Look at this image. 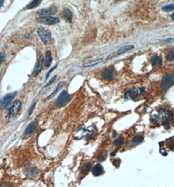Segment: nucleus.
<instances>
[{
	"mask_svg": "<svg viewBox=\"0 0 174 187\" xmlns=\"http://www.w3.org/2000/svg\"><path fill=\"white\" fill-rule=\"evenodd\" d=\"M173 114L170 110L166 108H160L151 114V120L153 122L160 126V125H165L170 121L172 119Z\"/></svg>",
	"mask_w": 174,
	"mask_h": 187,
	"instance_id": "1",
	"label": "nucleus"
},
{
	"mask_svg": "<svg viewBox=\"0 0 174 187\" xmlns=\"http://www.w3.org/2000/svg\"><path fill=\"white\" fill-rule=\"evenodd\" d=\"M145 93V91H144V89L139 88V87H133V88L129 89L128 91L125 93V95H124V99H125L126 101L127 100H134L138 98L139 96L144 94Z\"/></svg>",
	"mask_w": 174,
	"mask_h": 187,
	"instance_id": "2",
	"label": "nucleus"
},
{
	"mask_svg": "<svg viewBox=\"0 0 174 187\" xmlns=\"http://www.w3.org/2000/svg\"><path fill=\"white\" fill-rule=\"evenodd\" d=\"M174 83V74H167L163 77L161 82V89L163 91H166L169 89Z\"/></svg>",
	"mask_w": 174,
	"mask_h": 187,
	"instance_id": "3",
	"label": "nucleus"
},
{
	"mask_svg": "<svg viewBox=\"0 0 174 187\" xmlns=\"http://www.w3.org/2000/svg\"><path fill=\"white\" fill-rule=\"evenodd\" d=\"M37 21L39 23L46 25H54L60 23V19L55 17L44 16L37 18Z\"/></svg>",
	"mask_w": 174,
	"mask_h": 187,
	"instance_id": "4",
	"label": "nucleus"
},
{
	"mask_svg": "<svg viewBox=\"0 0 174 187\" xmlns=\"http://www.w3.org/2000/svg\"><path fill=\"white\" fill-rule=\"evenodd\" d=\"M70 97L69 95H68L67 92L66 90H64L58 96L57 101H56V105L58 107H62L63 106L66 105L70 101Z\"/></svg>",
	"mask_w": 174,
	"mask_h": 187,
	"instance_id": "5",
	"label": "nucleus"
},
{
	"mask_svg": "<svg viewBox=\"0 0 174 187\" xmlns=\"http://www.w3.org/2000/svg\"><path fill=\"white\" fill-rule=\"evenodd\" d=\"M37 32L39 36L40 39H41V41L45 45H49L51 44V37H50V35L47 32V31H46L43 28H39L37 29Z\"/></svg>",
	"mask_w": 174,
	"mask_h": 187,
	"instance_id": "6",
	"label": "nucleus"
},
{
	"mask_svg": "<svg viewBox=\"0 0 174 187\" xmlns=\"http://www.w3.org/2000/svg\"><path fill=\"white\" fill-rule=\"evenodd\" d=\"M17 93V92H14L9 93V94L4 96V97L1 99V101H0V107L1 108H6L8 107L11 102L12 100L15 97Z\"/></svg>",
	"mask_w": 174,
	"mask_h": 187,
	"instance_id": "7",
	"label": "nucleus"
},
{
	"mask_svg": "<svg viewBox=\"0 0 174 187\" xmlns=\"http://www.w3.org/2000/svg\"><path fill=\"white\" fill-rule=\"evenodd\" d=\"M22 107V102L20 100L15 101L11 106L9 110V116H15L19 112Z\"/></svg>",
	"mask_w": 174,
	"mask_h": 187,
	"instance_id": "8",
	"label": "nucleus"
},
{
	"mask_svg": "<svg viewBox=\"0 0 174 187\" xmlns=\"http://www.w3.org/2000/svg\"><path fill=\"white\" fill-rule=\"evenodd\" d=\"M57 12V8L55 6H51L47 9H39L37 11V13L40 15H44V16H48V15H54Z\"/></svg>",
	"mask_w": 174,
	"mask_h": 187,
	"instance_id": "9",
	"label": "nucleus"
},
{
	"mask_svg": "<svg viewBox=\"0 0 174 187\" xmlns=\"http://www.w3.org/2000/svg\"><path fill=\"white\" fill-rule=\"evenodd\" d=\"M43 61L42 55H40L38 60H37L36 66L35 68H34V70L33 72V74H32L33 76L35 77L37 76V75L39 74L40 72L41 71L42 68H43Z\"/></svg>",
	"mask_w": 174,
	"mask_h": 187,
	"instance_id": "10",
	"label": "nucleus"
},
{
	"mask_svg": "<svg viewBox=\"0 0 174 187\" xmlns=\"http://www.w3.org/2000/svg\"><path fill=\"white\" fill-rule=\"evenodd\" d=\"M35 129H36V124L35 123H34V121H32V122H31L28 126H27L26 129H25L24 136L28 137L31 135L34 132Z\"/></svg>",
	"mask_w": 174,
	"mask_h": 187,
	"instance_id": "11",
	"label": "nucleus"
},
{
	"mask_svg": "<svg viewBox=\"0 0 174 187\" xmlns=\"http://www.w3.org/2000/svg\"><path fill=\"white\" fill-rule=\"evenodd\" d=\"M104 168L101 164H96L92 168V174L94 176H99L103 173Z\"/></svg>",
	"mask_w": 174,
	"mask_h": 187,
	"instance_id": "12",
	"label": "nucleus"
},
{
	"mask_svg": "<svg viewBox=\"0 0 174 187\" xmlns=\"http://www.w3.org/2000/svg\"><path fill=\"white\" fill-rule=\"evenodd\" d=\"M151 63L153 66H160L162 64V58L160 56H153L151 59Z\"/></svg>",
	"mask_w": 174,
	"mask_h": 187,
	"instance_id": "13",
	"label": "nucleus"
},
{
	"mask_svg": "<svg viewBox=\"0 0 174 187\" xmlns=\"http://www.w3.org/2000/svg\"><path fill=\"white\" fill-rule=\"evenodd\" d=\"M102 76L104 80H111L114 77V72L110 69H106L102 72Z\"/></svg>",
	"mask_w": 174,
	"mask_h": 187,
	"instance_id": "14",
	"label": "nucleus"
},
{
	"mask_svg": "<svg viewBox=\"0 0 174 187\" xmlns=\"http://www.w3.org/2000/svg\"><path fill=\"white\" fill-rule=\"evenodd\" d=\"M133 48H134V46L132 45H127L125 46H123L122 47H120L117 51L118 55H122L125 53L126 52H128L130 51H131Z\"/></svg>",
	"mask_w": 174,
	"mask_h": 187,
	"instance_id": "15",
	"label": "nucleus"
},
{
	"mask_svg": "<svg viewBox=\"0 0 174 187\" xmlns=\"http://www.w3.org/2000/svg\"><path fill=\"white\" fill-rule=\"evenodd\" d=\"M63 16L65 19H66L68 23H71L72 22L73 18V15L72 12L70 10V9H65L63 11Z\"/></svg>",
	"mask_w": 174,
	"mask_h": 187,
	"instance_id": "16",
	"label": "nucleus"
},
{
	"mask_svg": "<svg viewBox=\"0 0 174 187\" xmlns=\"http://www.w3.org/2000/svg\"><path fill=\"white\" fill-rule=\"evenodd\" d=\"M52 61V53L51 51H47L45 55V67H49L51 64V62Z\"/></svg>",
	"mask_w": 174,
	"mask_h": 187,
	"instance_id": "17",
	"label": "nucleus"
},
{
	"mask_svg": "<svg viewBox=\"0 0 174 187\" xmlns=\"http://www.w3.org/2000/svg\"><path fill=\"white\" fill-rule=\"evenodd\" d=\"M42 1V0H33V1L30 3V4L27 5L26 9H32L36 8L40 5Z\"/></svg>",
	"mask_w": 174,
	"mask_h": 187,
	"instance_id": "18",
	"label": "nucleus"
},
{
	"mask_svg": "<svg viewBox=\"0 0 174 187\" xmlns=\"http://www.w3.org/2000/svg\"><path fill=\"white\" fill-rule=\"evenodd\" d=\"M102 61H103V59H102V58L98 59V60L93 61L89 62H87V63L84 64H83V66H84V67H85V68L92 67V66H95V65H97V64H99V63H100V62H102Z\"/></svg>",
	"mask_w": 174,
	"mask_h": 187,
	"instance_id": "19",
	"label": "nucleus"
},
{
	"mask_svg": "<svg viewBox=\"0 0 174 187\" xmlns=\"http://www.w3.org/2000/svg\"><path fill=\"white\" fill-rule=\"evenodd\" d=\"M144 141V137L141 135H136V137H133V139H132V142L133 144L136 145H139L141 143Z\"/></svg>",
	"mask_w": 174,
	"mask_h": 187,
	"instance_id": "20",
	"label": "nucleus"
},
{
	"mask_svg": "<svg viewBox=\"0 0 174 187\" xmlns=\"http://www.w3.org/2000/svg\"><path fill=\"white\" fill-rule=\"evenodd\" d=\"M124 142V138L123 137H120L119 138L116 139L113 142V144L115 146H119L122 145Z\"/></svg>",
	"mask_w": 174,
	"mask_h": 187,
	"instance_id": "21",
	"label": "nucleus"
},
{
	"mask_svg": "<svg viewBox=\"0 0 174 187\" xmlns=\"http://www.w3.org/2000/svg\"><path fill=\"white\" fill-rule=\"evenodd\" d=\"M166 58L168 61H174V51H170L167 53L166 55Z\"/></svg>",
	"mask_w": 174,
	"mask_h": 187,
	"instance_id": "22",
	"label": "nucleus"
},
{
	"mask_svg": "<svg viewBox=\"0 0 174 187\" xmlns=\"http://www.w3.org/2000/svg\"><path fill=\"white\" fill-rule=\"evenodd\" d=\"M163 11H171L174 10V4H170L164 6V7L162 8Z\"/></svg>",
	"mask_w": 174,
	"mask_h": 187,
	"instance_id": "23",
	"label": "nucleus"
},
{
	"mask_svg": "<svg viewBox=\"0 0 174 187\" xmlns=\"http://www.w3.org/2000/svg\"><path fill=\"white\" fill-rule=\"evenodd\" d=\"M64 82H60V83H59L58 84V85H57V87H56V89H55V90H54V91L53 92H52V93H51V95H49V96H48V97H47V99H49L50 97H51V96H52V95H54V93H57V91H58V90H59V89H60V87H61L62 86H63V85H64Z\"/></svg>",
	"mask_w": 174,
	"mask_h": 187,
	"instance_id": "24",
	"label": "nucleus"
},
{
	"mask_svg": "<svg viewBox=\"0 0 174 187\" xmlns=\"http://www.w3.org/2000/svg\"><path fill=\"white\" fill-rule=\"evenodd\" d=\"M164 44H166V43H174V38H167L162 41Z\"/></svg>",
	"mask_w": 174,
	"mask_h": 187,
	"instance_id": "25",
	"label": "nucleus"
},
{
	"mask_svg": "<svg viewBox=\"0 0 174 187\" xmlns=\"http://www.w3.org/2000/svg\"><path fill=\"white\" fill-rule=\"evenodd\" d=\"M5 57H6V55H5V53H4V52L0 53V64H2L3 62H4V61H5Z\"/></svg>",
	"mask_w": 174,
	"mask_h": 187,
	"instance_id": "26",
	"label": "nucleus"
},
{
	"mask_svg": "<svg viewBox=\"0 0 174 187\" xmlns=\"http://www.w3.org/2000/svg\"><path fill=\"white\" fill-rule=\"evenodd\" d=\"M57 66H58V64H57V65H55V66L52 68V69H51L48 72H47V74H46V77H45V79H46V80H47L48 78H49V76H50V74H51V72H53L55 69H56V68H57Z\"/></svg>",
	"mask_w": 174,
	"mask_h": 187,
	"instance_id": "27",
	"label": "nucleus"
},
{
	"mask_svg": "<svg viewBox=\"0 0 174 187\" xmlns=\"http://www.w3.org/2000/svg\"><path fill=\"white\" fill-rule=\"evenodd\" d=\"M91 165L90 164H85L83 166V170L85 171V172H88L90 169V167H91Z\"/></svg>",
	"mask_w": 174,
	"mask_h": 187,
	"instance_id": "28",
	"label": "nucleus"
},
{
	"mask_svg": "<svg viewBox=\"0 0 174 187\" xmlns=\"http://www.w3.org/2000/svg\"><path fill=\"white\" fill-rule=\"evenodd\" d=\"M56 78H57V76H54L53 77H52V79H51V80H50V81H49V83H48L47 84H46V85H45V87H49V85H51V84H52V83H53V82H54V81H55V80H56Z\"/></svg>",
	"mask_w": 174,
	"mask_h": 187,
	"instance_id": "29",
	"label": "nucleus"
},
{
	"mask_svg": "<svg viewBox=\"0 0 174 187\" xmlns=\"http://www.w3.org/2000/svg\"><path fill=\"white\" fill-rule=\"evenodd\" d=\"M36 102H34V103L32 104V108H30V112H29V116H30V115L32 114V112H33V111L34 110V108H35V107H36Z\"/></svg>",
	"mask_w": 174,
	"mask_h": 187,
	"instance_id": "30",
	"label": "nucleus"
},
{
	"mask_svg": "<svg viewBox=\"0 0 174 187\" xmlns=\"http://www.w3.org/2000/svg\"><path fill=\"white\" fill-rule=\"evenodd\" d=\"M4 0H0V9H1L3 5H4Z\"/></svg>",
	"mask_w": 174,
	"mask_h": 187,
	"instance_id": "31",
	"label": "nucleus"
},
{
	"mask_svg": "<svg viewBox=\"0 0 174 187\" xmlns=\"http://www.w3.org/2000/svg\"><path fill=\"white\" fill-rule=\"evenodd\" d=\"M171 18H172L173 20H174V13H173L172 15H171Z\"/></svg>",
	"mask_w": 174,
	"mask_h": 187,
	"instance_id": "32",
	"label": "nucleus"
},
{
	"mask_svg": "<svg viewBox=\"0 0 174 187\" xmlns=\"http://www.w3.org/2000/svg\"><path fill=\"white\" fill-rule=\"evenodd\" d=\"M117 1H120V0H117Z\"/></svg>",
	"mask_w": 174,
	"mask_h": 187,
	"instance_id": "33",
	"label": "nucleus"
}]
</instances>
